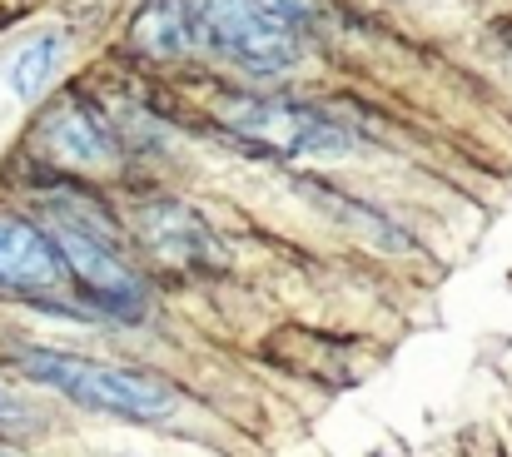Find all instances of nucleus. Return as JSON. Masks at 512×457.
Listing matches in <instances>:
<instances>
[{"label":"nucleus","instance_id":"nucleus-1","mask_svg":"<svg viewBox=\"0 0 512 457\" xmlns=\"http://www.w3.org/2000/svg\"><path fill=\"white\" fill-rule=\"evenodd\" d=\"M15 368L90 408V413H110V418H125V423H165L170 413H179V388L170 378L150 373V368H125V363H105V358H85V353H65V348H40V343H25L15 348Z\"/></svg>","mask_w":512,"mask_h":457},{"label":"nucleus","instance_id":"nucleus-2","mask_svg":"<svg viewBox=\"0 0 512 457\" xmlns=\"http://www.w3.org/2000/svg\"><path fill=\"white\" fill-rule=\"evenodd\" d=\"M45 219H50V244L70 274V284L110 318H140L150 294L145 279L130 269V259L115 244V224L90 209V199L75 194H50L45 199Z\"/></svg>","mask_w":512,"mask_h":457},{"label":"nucleus","instance_id":"nucleus-3","mask_svg":"<svg viewBox=\"0 0 512 457\" xmlns=\"http://www.w3.org/2000/svg\"><path fill=\"white\" fill-rule=\"evenodd\" d=\"M214 120L234 140H244L264 154H279V159H319V154L353 150V130L339 115L304 105V100H284V95H249V90L219 95Z\"/></svg>","mask_w":512,"mask_h":457},{"label":"nucleus","instance_id":"nucleus-4","mask_svg":"<svg viewBox=\"0 0 512 457\" xmlns=\"http://www.w3.org/2000/svg\"><path fill=\"white\" fill-rule=\"evenodd\" d=\"M199 40L254 75H279L304 60L299 25L269 15L254 0H199Z\"/></svg>","mask_w":512,"mask_h":457},{"label":"nucleus","instance_id":"nucleus-5","mask_svg":"<svg viewBox=\"0 0 512 457\" xmlns=\"http://www.w3.org/2000/svg\"><path fill=\"white\" fill-rule=\"evenodd\" d=\"M135 239L150 259H160L165 269H179V274H209V269L229 264V249L214 234V224L179 199L145 204L135 214Z\"/></svg>","mask_w":512,"mask_h":457},{"label":"nucleus","instance_id":"nucleus-6","mask_svg":"<svg viewBox=\"0 0 512 457\" xmlns=\"http://www.w3.org/2000/svg\"><path fill=\"white\" fill-rule=\"evenodd\" d=\"M70 274L50 244V234L30 219L0 214V294L10 299H60Z\"/></svg>","mask_w":512,"mask_h":457},{"label":"nucleus","instance_id":"nucleus-7","mask_svg":"<svg viewBox=\"0 0 512 457\" xmlns=\"http://www.w3.org/2000/svg\"><path fill=\"white\" fill-rule=\"evenodd\" d=\"M40 145L55 164L65 169H110L120 159V145H115V130L100 110H90L80 95H65L45 110L40 120Z\"/></svg>","mask_w":512,"mask_h":457},{"label":"nucleus","instance_id":"nucleus-8","mask_svg":"<svg viewBox=\"0 0 512 457\" xmlns=\"http://www.w3.org/2000/svg\"><path fill=\"white\" fill-rule=\"evenodd\" d=\"M130 45L155 60L189 55L199 45V0H150L130 25Z\"/></svg>","mask_w":512,"mask_h":457},{"label":"nucleus","instance_id":"nucleus-9","mask_svg":"<svg viewBox=\"0 0 512 457\" xmlns=\"http://www.w3.org/2000/svg\"><path fill=\"white\" fill-rule=\"evenodd\" d=\"M65 50H70V35H65V30H35V35L10 55V65H5L10 95H15V100H35V95L55 80V70L65 65Z\"/></svg>","mask_w":512,"mask_h":457},{"label":"nucleus","instance_id":"nucleus-10","mask_svg":"<svg viewBox=\"0 0 512 457\" xmlns=\"http://www.w3.org/2000/svg\"><path fill=\"white\" fill-rule=\"evenodd\" d=\"M254 5H264L269 15H279V20H289V25L319 15V0H254Z\"/></svg>","mask_w":512,"mask_h":457},{"label":"nucleus","instance_id":"nucleus-11","mask_svg":"<svg viewBox=\"0 0 512 457\" xmlns=\"http://www.w3.org/2000/svg\"><path fill=\"white\" fill-rule=\"evenodd\" d=\"M15 423H25V408H20V398H15V393H5V388H0V428H15Z\"/></svg>","mask_w":512,"mask_h":457}]
</instances>
